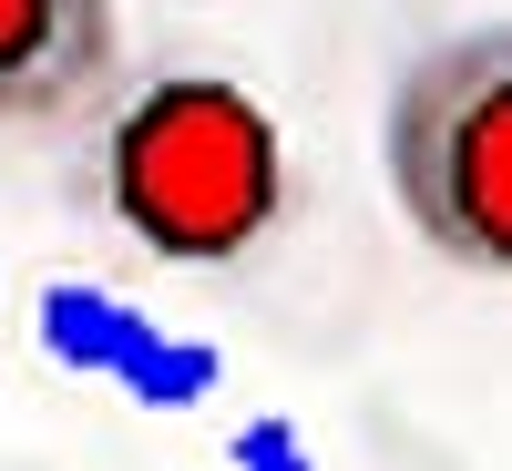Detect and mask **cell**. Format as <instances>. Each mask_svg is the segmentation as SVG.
Returning <instances> with one entry per match:
<instances>
[{
    "instance_id": "1",
    "label": "cell",
    "mask_w": 512,
    "mask_h": 471,
    "mask_svg": "<svg viewBox=\"0 0 512 471\" xmlns=\"http://www.w3.org/2000/svg\"><path fill=\"white\" fill-rule=\"evenodd\" d=\"M82 195L154 267H246L287 226V134L216 62L123 72L82 123Z\"/></svg>"
},
{
    "instance_id": "2",
    "label": "cell",
    "mask_w": 512,
    "mask_h": 471,
    "mask_svg": "<svg viewBox=\"0 0 512 471\" xmlns=\"http://www.w3.org/2000/svg\"><path fill=\"white\" fill-rule=\"evenodd\" d=\"M379 185L420 256L512 287V21L431 31L390 72Z\"/></svg>"
},
{
    "instance_id": "3",
    "label": "cell",
    "mask_w": 512,
    "mask_h": 471,
    "mask_svg": "<svg viewBox=\"0 0 512 471\" xmlns=\"http://www.w3.org/2000/svg\"><path fill=\"white\" fill-rule=\"evenodd\" d=\"M123 82V0H0V134H72Z\"/></svg>"
},
{
    "instance_id": "4",
    "label": "cell",
    "mask_w": 512,
    "mask_h": 471,
    "mask_svg": "<svg viewBox=\"0 0 512 471\" xmlns=\"http://www.w3.org/2000/svg\"><path fill=\"white\" fill-rule=\"evenodd\" d=\"M31 328H41V349H52L72 379H103V390L134 400V410H195L205 390H216V349H205V338L154 328L144 308H123L113 287L52 277Z\"/></svg>"
},
{
    "instance_id": "5",
    "label": "cell",
    "mask_w": 512,
    "mask_h": 471,
    "mask_svg": "<svg viewBox=\"0 0 512 471\" xmlns=\"http://www.w3.org/2000/svg\"><path fill=\"white\" fill-rule=\"evenodd\" d=\"M236 471H308V441L287 420H246L236 431Z\"/></svg>"
}]
</instances>
